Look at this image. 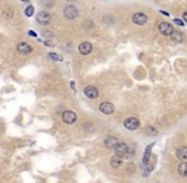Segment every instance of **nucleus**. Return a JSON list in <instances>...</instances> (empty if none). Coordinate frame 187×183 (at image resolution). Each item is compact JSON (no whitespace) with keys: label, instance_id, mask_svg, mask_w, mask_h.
<instances>
[{"label":"nucleus","instance_id":"obj_15","mask_svg":"<svg viewBox=\"0 0 187 183\" xmlns=\"http://www.w3.org/2000/svg\"><path fill=\"white\" fill-rule=\"evenodd\" d=\"M177 170L182 177H187V163H181L180 165H178Z\"/></svg>","mask_w":187,"mask_h":183},{"label":"nucleus","instance_id":"obj_11","mask_svg":"<svg viewBox=\"0 0 187 183\" xmlns=\"http://www.w3.org/2000/svg\"><path fill=\"white\" fill-rule=\"evenodd\" d=\"M93 50V46L90 45L89 42H83L79 45V52L82 55H89Z\"/></svg>","mask_w":187,"mask_h":183},{"label":"nucleus","instance_id":"obj_12","mask_svg":"<svg viewBox=\"0 0 187 183\" xmlns=\"http://www.w3.org/2000/svg\"><path fill=\"white\" fill-rule=\"evenodd\" d=\"M105 145L108 147V149H116V146L118 145V141L116 137H107L105 140Z\"/></svg>","mask_w":187,"mask_h":183},{"label":"nucleus","instance_id":"obj_25","mask_svg":"<svg viewBox=\"0 0 187 183\" xmlns=\"http://www.w3.org/2000/svg\"><path fill=\"white\" fill-rule=\"evenodd\" d=\"M160 13H162V14H164V15H167V17H168V15H169V14H168V13H167V12H160Z\"/></svg>","mask_w":187,"mask_h":183},{"label":"nucleus","instance_id":"obj_24","mask_svg":"<svg viewBox=\"0 0 187 183\" xmlns=\"http://www.w3.org/2000/svg\"><path fill=\"white\" fill-rule=\"evenodd\" d=\"M28 33H29V36H32V37H36V36H37V34H36L35 32H33V31H29Z\"/></svg>","mask_w":187,"mask_h":183},{"label":"nucleus","instance_id":"obj_18","mask_svg":"<svg viewBox=\"0 0 187 183\" xmlns=\"http://www.w3.org/2000/svg\"><path fill=\"white\" fill-rule=\"evenodd\" d=\"M48 59L54 60V61H61L63 60V56L56 55V54H48Z\"/></svg>","mask_w":187,"mask_h":183},{"label":"nucleus","instance_id":"obj_19","mask_svg":"<svg viewBox=\"0 0 187 183\" xmlns=\"http://www.w3.org/2000/svg\"><path fill=\"white\" fill-rule=\"evenodd\" d=\"M41 3H42V5L46 6V8H51V6L54 5V0H41Z\"/></svg>","mask_w":187,"mask_h":183},{"label":"nucleus","instance_id":"obj_10","mask_svg":"<svg viewBox=\"0 0 187 183\" xmlns=\"http://www.w3.org/2000/svg\"><path fill=\"white\" fill-rule=\"evenodd\" d=\"M84 94L87 95L88 98H90V99H96L97 97H98V89L96 88V86H93V85H88V86H86L84 88Z\"/></svg>","mask_w":187,"mask_h":183},{"label":"nucleus","instance_id":"obj_16","mask_svg":"<svg viewBox=\"0 0 187 183\" xmlns=\"http://www.w3.org/2000/svg\"><path fill=\"white\" fill-rule=\"evenodd\" d=\"M171 37H172V41H174V42H182L183 41V34L180 31H174Z\"/></svg>","mask_w":187,"mask_h":183},{"label":"nucleus","instance_id":"obj_26","mask_svg":"<svg viewBox=\"0 0 187 183\" xmlns=\"http://www.w3.org/2000/svg\"><path fill=\"white\" fill-rule=\"evenodd\" d=\"M23 3H29V0H22Z\"/></svg>","mask_w":187,"mask_h":183},{"label":"nucleus","instance_id":"obj_9","mask_svg":"<svg viewBox=\"0 0 187 183\" xmlns=\"http://www.w3.org/2000/svg\"><path fill=\"white\" fill-rule=\"evenodd\" d=\"M63 121L65 122V124H67V125L74 124V122L76 121V115H75V112H73V111H65V112L63 113Z\"/></svg>","mask_w":187,"mask_h":183},{"label":"nucleus","instance_id":"obj_23","mask_svg":"<svg viewBox=\"0 0 187 183\" xmlns=\"http://www.w3.org/2000/svg\"><path fill=\"white\" fill-rule=\"evenodd\" d=\"M182 18H183V21H185V22L187 23V12H185V13H183V15H182Z\"/></svg>","mask_w":187,"mask_h":183},{"label":"nucleus","instance_id":"obj_5","mask_svg":"<svg viewBox=\"0 0 187 183\" xmlns=\"http://www.w3.org/2000/svg\"><path fill=\"white\" fill-rule=\"evenodd\" d=\"M116 155L118 156H126V155H129V153H131V150H129V147H127V145L125 143H118V145L116 146Z\"/></svg>","mask_w":187,"mask_h":183},{"label":"nucleus","instance_id":"obj_6","mask_svg":"<svg viewBox=\"0 0 187 183\" xmlns=\"http://www.w3.org/2000/svg\"><path fill=\"white\" fill-rule=\"evenodd\" d=\"M17 51H18L21 55H29L33 51V48L27 42H21V43H18V46H17Z\"/></svg>","mask_w":187,"mask_h":183},{"label":"nucleus","instance_id":"obj_27","mask_svg":"<svg viewBox=\"0 0 187 183\" xmlns=\"http://www.w3.org/2000/svg\"><path fill=\"white\" fill-rule=\"evenodd\" d=\"M66 2H76V0H66Z\"/></svg>","mask_w":187,"mask_h":183},{"label":"nucleus","instance_id":"obj_21","mask_svg":"<svg viewBox=\"0 0 187 183\" xmlns=\"http://www.w3.org/2000/svg\"><path fill=\"white\" fill-rule=\"evenodd\" d=\"M42 34H44L45 37H52V33H51V32H47V31H44V32H42Z\"/></svg>","mask_w":187,"mask_h":183},{"label":"nucleus","instance_id":"obj_2","mask_svg":"<svg viewBox=\"0 0 187 183\" xmlns=\"http://www.w3.org/2000/svg\"><path fill=\"white\" fill-rule=\"evenodd\" d=\"M64 15L66 19H74L78 17V9L74 5H67L64 9Z\"/></svg>","mask_w":187,"mask_h":183},{"label":"nucleus","instance_id":"obj_4","mask_svg":"<svg viewBox=\"0 0 187 183\" xmlns=\"http://www.w3.org/2000/svg\"><path fill=\"white\" fill-rule=\"evenodd\" d=\"M124 125H125V127L127 130H136L140 126V122H139L138 118H135V117H129L127 120H125Z\"/></svg>","mask_w":187,"mask_h":183},{"label":"nucleus","instance_id":"obj_20","mask_svg":"<svg viewBox=\"0 0 187 183\" xmlns=\"http://www.w3.org/2000/svg\"><path fill=\"white\" fill-rule=\"evenodd\" d=\"M33 12H35V8H33L32 5H29L28 8H27V9H25V15H27V17H32L33 15Z\"/></svg>","mask_w":187,"mask_h":183},{"label":"nucleus","instance_id":"obj_3","mask_svg":"<svg viewBox=\"0 0 187 183\" xmlns=\"http://www.w3.org/2000/svg\"><path fill=\"white\" fill-rule=\"evenodd\" d=\"M51 22V14L48 12H40L37 14V23L41 25H47Z\"/></svg>","mask_w":187,"mask_h":183},{"label":"nucleus","instance_id":"obj_13","mask_svg":"<svg viewBox=\"0 0 187 183\" xmlns=\"http://www.w3.org/2000/svg\"><path fill=\"white\" fill-rule=\"evenodd\" d=\"M177 158L181 160H187V146H181L177 150Z\"/></svg>","mask_w":187,"mask_h":183},{"label":"nucleus","instance_id":"obj_17","mask_svg":"<svg viewBox=\"0 0 187 183\" xmlns=\"http://www.w3.org/2000/svg\"><path fill=\"white\" fill-rule=\"evenodd\" d=\"M3 17H4L5 19H13V10H10V9H6V10H4Z\"/></svg>","mask_w":187,"mask_h":183},{"label":"nucleus","instance_id":"obj_8","mask_svg":"<svg viewBox=\"0 0 187 183\" xmlns=\"http://www.w3.org/2000/svg\"><path fill=\"white\" fill-rule=\"evenodd\" d=\"M99 111L103 113V115H111V113H113V111H115V106L109 102H103V103L99 104Z\"/></svg>","mask_w":187,"mask_h":183},{"label":"nucleus","instance_id":"obj_7","mask_svg":"<svg viewBox=\"0 0 187 183\" xmlns=\"http://www.w3.org/2000/svg\"><path fill=\"white\" fill-rule=\"evenodd\" d=\"M132 22L135 24H138V25H144V24H147V22H148V17H147V14H144V13H135L132 15Z\"/></svg>","mask_w":187,"mask_h":183},{"label":"nucleus","instance_id":"obj_22","mask_svg":"<svg viewBox=\"0 0 187 183\" xmlns=\"http://www.w3.org/2000/svg\"><path fill=\"white\" fill-rule=\"evenodd\" d=\"M174 22H176V24H178V25H181V27H182V25H185V23L182 22V19H174Z\"/></svg>","mask_w":187,"mask_h":183},{"label":"nucleus","instance_id":"obj_14","mask_svg":"<svg viewBox=\"0 0 187 183\" xmlns=\"http://www.w3.org/2000/svg\"><path fill=\"white\" fill-rule=\"evenodd\" d=\"M109 163H111V167L118 168V167H121V164H122V158L118 156V155H113L111 158V160H109Z\"/></svg>","mask_w":187,"mask_h":183},{"label":"nucleus","instance_id":"obj_1","mask_svg":"<svg viewBox=\"0 0 187 183\" xmlns=\"http://www.w3.org/2000/svg\"><path fill=\"white\" fill-rule=\"evenodd\" d=\"M159 32L162 33L163 36H172L174 32V28L172 24H169L167 22H162L159 24Z\"/></svg>","mask_w":187,"mask_h":183}]
</instances>
